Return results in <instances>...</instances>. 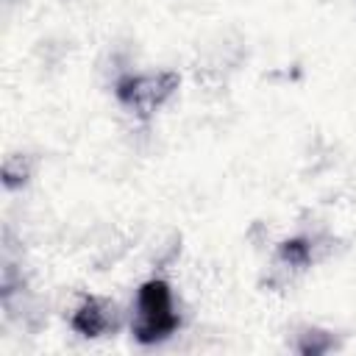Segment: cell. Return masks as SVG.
Listing matches in <instances>:
<instances>
[{
	"mask_svg": "<svg viewBox=\"0 0 356 356\" xmlns=\"http://www.w3.org/2000/svg\"><path fill=\"white\" fill-rule=\"evenodd\" d=\"M181 328V314L175 309L172 286L167 278H147L136 289L131 334L139 345H161Z\"/></svg>",
	"mask_w": 356,
	"mask_h": 356,
	"instance_id": "obj_1",
	"label": "cell"
},
{
	"mask_svg": "<svg viewBox=\"0 0 356 356\" xmlns=\"http://www.w3.org/2000/svg\"><path fill=\"white\" fill-rule=\"evenodd\" d=\"M181 86V75L175 70L159 72H125L114 81V97L134 117L150 120Z\"/></svg>",
	"mask_w": 356,
	"mask_h": 356,
	"instance_id": "obj_2",
	"label": "cell"
},
{
	"mask_svg": "<svg viewBox=\"0 0 356 356\" xmlns=\"http://www.w3.org/2000/svg\"><path fill=\"white\" fill-rule=\"evenodd\" d=\"M70 325H72L75 334H81L86 339H97V337L117 328V306L108 298L86 295L75 306V312L70 317Z\"/></svg>",
	"mask_w": 356,
	"mask_h": 356,
	"instance_id": "obj_3",
	"label": "cell"
},
{
	"mask_svg": "<svg viewBox=\"0 0 356 356\" xmlns=\"http://www.w3.org/2000/svg\"><path fill=\"white\" fill-rule=\"evenodd\" d=\"M312 248L314 245H312L309 236H289V239L278 242L275 256H278L281 264H286L292 270H306L312 264Z\"/></svg>",
	"mask_w": 356,
	"mask_h": 356,
	"instance_id": "obj_4",
	"label": "cell"
},
{
	"mask_svg": "<svg viewBox=\"0 0 356 356\" xmlns=\"http://www.w3.org/2000/svg\"><path fill=\"white\" fill-rule=\"evenodd\" d=\"M334 348H337L334 334L323 331V328H303L298 334V342H295V350L300 356H323V353H328Z\"/></svg>",
	"mask_w": 356,
	"mask_h": 356,
	"instance_id": "obj_5",
	"label": "cell"
}]
</instances>
